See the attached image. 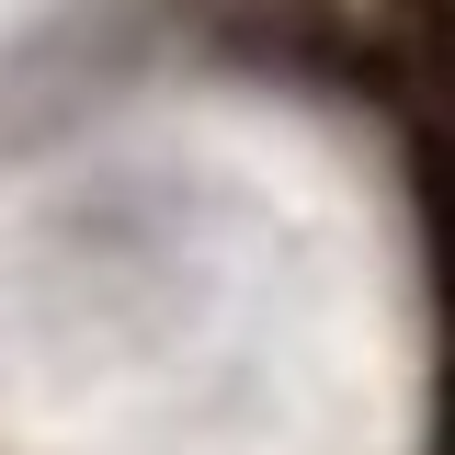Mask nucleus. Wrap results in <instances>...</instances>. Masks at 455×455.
Returning a JSON list of instances; mask_svg holds the SVG:
<instances>
[{
	"instance_id": "2",
	"label": "nucleus",
	"mask_w": 455,
	"mask_h": 455,
	"mask_svg": "<svg viewBox=\"0 0 455 455\" xmlns=\"http://www.w3.org/2000/svg\"><path fill=\"white\" fill-rule=\"evenodd\" d=\"M444 455H455V353H444Z\"/></svg>"
},
{
	"instance_id": "1",
	"label": "nucleus",
	"mask_w": 455,
	"mask_h": 455,
	"mask_svg": "<svg viewBox=\"0 0 455 455\" xmlns=\"http://www.w3.org/2000/svg\"><path fill=\"white\" fill-rule=\"evenodd\" d=\"M421 228H433V284H444V331H455V137H421Z\"/></svg>"
}]
</instances>
